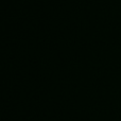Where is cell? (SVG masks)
<instances>
[]
</instances>
